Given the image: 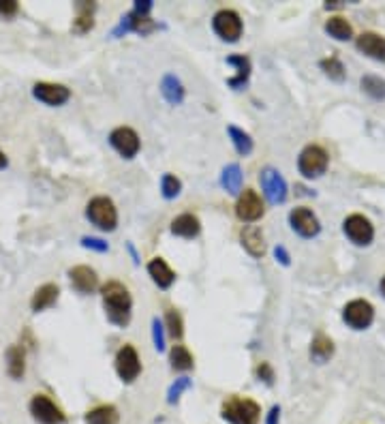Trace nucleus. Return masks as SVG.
Listing matches in <instances>:
<instances>
[{"label":"nucleus","instance_id":"nucleus-1","mask_svg":"<svg viewBox=\"0 0 385 424\" xmlns=\"http://www.w3.org/2000/svg\"><path fill=\"white\" fill-rule=\"evenodd\" d=\"M101 291L109 322L124 328L131 322V296H128V289L118 281H109L107 285H103Z\"/></svg>","mask_w":385,"mask_h":424},{"label":"nucleus","instance_id":"nucleus-2","mask_svg":"<svg viewBox=\"0 0 385 424\" xmlns=\"http://www.w3.org/2000/svg\"><path fill=\"white\" fill-rule=\"evenodd\" d=\"M223 418L229 424H257L259 422V405L250 399H242V397H229L223 403L221 410Z\"/></svg>","mask_w":385,"mask_h":424},{"label":"nucleus","instance_id":"nucleus-3","mask_svg":"<svg viewBox=\"0 0 385 424\" xmlns=\"http://www.w3.org/2000/svg\"><path fill=\"white\" fill-rule=\"evenodd\" d=\"M86 216L103 232H114L118 225V210L109 197H95L90 199L86 208Z\"/></svg>","mask_w":385,"mask_h":424},{"label":"nucleus","instance_id":"nucleus-4","mask_svg":"<svg viewBox=\"0 0 385 424\" xmlns=\"http://www.w3.org/2000/svg\"><path fill=\"white\" fill-rule=\"evenodd\" d=\"M327 163H329L327 153L321 148V146L310 144L300 153L298 168H300V174L304 178H319L327 170Z\"/></svg>","mask_w":385,"mask_h":424},{"label":"nucleus","instance_id":"nucleus-5","mask_svg":"<svg viewBox=\"0 0 385 424\" xmlns=\"http://www.w3.org/2000/svg\"><path fill=\"white\" fill-rule=\"evenodd\" d=\"M342 230L347 234V238L358 245V247H366V245H371L373 243V238H375V227L373 223L366 216L362 214H351V216H347L345 219V223H342Z\"/></svg>","mask_w":385,"mask_h":424},{"label":"nucleus","instance_id":"nucleus-6","mask_svg":"<svg viewBox=\"0 0 385 424\" xmlns=\"http://www.w3.org/2000/svg\"><path fill=\"white\" fill-rule=\"evenodd\" d=\"M345 324L353 330H364L369 328L375 320V309L369 300H351L342 311Z\"/></svg>","mask_w":385,"mask_h":424},{"label":"nucleus","instance_id":"nucleus-7","mask_svg":"<svg viewBox=\"0 0 385 424\" xmlns=\"http://www.w3.org/2000/svg\"><path fill=\"white\" fill-rule=\"evenodd\" d=\"M30 414L39 424H65V414L60 408L45 394H36L30 401Z\"/></svg>","mask_w":385,"mask_h":424},{"label":"nucleus","instance_id":"nucleus-8","mask_svg":"<svg viewBox=\"0 0 385 424\" xmlns=\"http://www.w3.org/2000/svg\"><path fill=\"white\" fill-rule=\"evenodd\" d=\"M214 32L221 36V39L225 41H237L240 39V34H242V20H240V15H237L235 11L231 9H223V11H218L214 15Z\"/></svg>","mask_w":385,"mask_h":424},{"label":"nucleus","instance_id":"nucleus-9","mask_svg":"<svg viewBox=\"0 0 385 424\" xmlns=\"http://www.w3.org/2000/svg\"><path fill=\"white\" fill-rule=\"evenodd\" d=\"M116 371L124 383H133L141 373V362L133 345H124L116 354Z\"/></svg>","mask_w":385,"mask_h":424},{"label":"nucleus","instance_id":"nucleus-10","mask_svg":"<svg viewBox=\"0 0 385 424\" xmlns=\"http://www.w3.org/2000/svg\"><path fill=\"white\" fill-rule=\"evenodd\" d=\"M259 182H261L264 195L268 197L270 204H283L287 199V182L277 170L266 168L259 176Z\"/></svg>","mask_w":385,"mask_h":424},{"label":"nucleus","instance_id":"nucleus-11","mask_svg":"<svg viewBox=\"0 0 385 424\" xmlns=\"http://www.w3.org/2000/svg\"><path fill=\"white\" fill-rule=\"evenodd\" d=\"M109 142H112L114 148L124 157V159H133L139 153V135L128 126H118L109 135Z\"/></svg>","mask_w":385,"mask_h":424},{"label":"nucleus","instance_id":"nucleus-12","mask_svg":"<svg viewBox=\"0 0 385 424\" xmlns=\"http://www.w3.org/2000/svg\"><path fill=\"white\" fill-rule=\"evenodd\" d=\"M289 223L291 227L296 230L300 236L304 238H313L321 232V225H319V219L313 214V210H308V208H296V210H291L289 214Z\"/></svg>","mask_w":385,"mask_h":424},{"label":"nucleus","instance_id":"nucleus-13","mask_svg":"<svg viewBox=\"0 0 385 424\" xmlns=\"http://www.w3.org/2000/svg\"><path fill=\"white\" fill-rule=\"evenodd\" d=\"M32 95L39 99L41 103L45 105H51V107H56V105H62L69 101L71 97V92L67 86L62 84H47V82H39V84H34L32 88Z\"/></svg>","mask_w":385,"mask_h":424},{"label":"nucleus","instance_id":"nucleus-14","mask_svg":"<svg viewBox=\"0 0 385 424\" xmlns=\"http://www.w3.org/2000/svg\"><path fill=\"white\" fill-rule=\"evenodd\" d=\"M235 214L240 216L242 221H257L259 216H264V204H261V197L257 195L255 191L246 189L240 199L235 204Z\"/></svg>","mask_w":385,"mask_h":424},{"label":"nucleus","instance_id":"nucleus-15","mask_svg":"<svg viewBox=\"0 0 385 424\" xmlns=\"http://www.w3.org/2000/svg\"><path fill=\"white\" fill-rule=\"evenodd\" d=\"M69 276H71V283L78 291L82 293H93L99 285V276L93 268L88 266H75L69 270Z\"/></svg>","mask_w":385,"mask_h":424},{"label":"nucleus","instance_id":"nucleus-16","mask_svg":"<svg viewBox=\"0 0 385 424\" xmlns=\"http://www.w3.org/2000/svg\"><path fill=\"white\" fill-rule=\"evenodd\" d=\"M358 49L364 52L366 56L385 63V36H381L377 32H364V34H360L358 36Z\"/></svg>","mask_w":385,"mask_h":424},{"label":"nucleus","instance_id":"nucleus-17","mask_svg":"<svg viewBox=\"0 0 385 424\" xmlns=\"http://www.w3.org/2000/svg\"><path fill=\"white\" fill-rule=\"evenodd\" d=\"M148 272L152 276V281L161 287V289H167L174 281H176V272L165 264L163 257H154V260L148 264Z\"/></svg>","mask_w":385,"mask_h":424},{"label":"nucleus","instance_id":"nucleus-18","mask_svg":"<svg viewBox=\"0 0 385 424\" xmlns=\"http://www.w3.org/2000/svg\"><path fill=\"white\" fill-rule=\"evenodd\" d=\"M58 285H54V283H45V285H41L39 289L34 291V296H32V300H30V306H32V311L34 313H39V311H45V309H49L54 302L58 300Z\"/></svg>","mask_w":385,"mask_h":424},{"label":"nucleus","instance_id":"nucleus-19","mask_svg":"<svg viewBox=\"0 0 385 424\" xmlns=\"http://www.w3.org/2000/svg\"><path fill=\"white\" fill-rule=\"evenodd\" d=\"M201 225H199V219L195 214H180L174 219V223H172V232L176 236H182V238H195L199 234Z\"/></svg>","mask_w":385,"mask_h":424},{"label":"nucleus","instance_id":"nucleus-20","mask_svg":"<svg viewBox=\"0 0 385 424\" xmlns=\"http://www.w3.org/2000/svg\"><path fill=\"white\" fill-rule=\"evenodd\" d=\"M7 371L13 379H22L24 371H26V354L20 345L9 347L7 352Z\"/></svg>","mask_w":385,"mask_h":424},{"label":"nucleus","instance_id":"nucleus-21","mask_svg":"<svg viewBox=\"0 0 385 424\" xmlns=\"http://www.w3.org/2000/svg\"><path fill=\"white\" fill-rule=\"evenodd\" d=\"M332 356H334V343H332V339L325 337V335H317L313 339V345H310V358H313L317 364H323Z\"/></svg>","mask_w":385,"mask_h":424},{"label":"nucleus","instance_id":"nucleus-22","mask_svg":"<svg viewBox=\"0 0 385 424\" xmlns=\"http://www.w3.org/2000/svg\"><path fill=\"white\" fill-rule=\"evenodd\" d=\"M242 245L253 257H261L266 253V243H264V234L259 227H246L242 232Z\"/></svg>","mask_w":385,"mask_h":424},{"label":"nucleus","instance_id":"nucleus-23","mask_svg":"<svg viewBox=\"0 0 385 424\" xmlns=\"http://www.w3.org/2000/svg\"><path fill=\"white\" fill-rule=\"evenodd\" d=\"M325 32H327L329 36H334L336 41H347V39H351V36H353L351 24L347 22L342 15L329 17V20L325 22Z\"/></svg>","mask_w":385,"mask_h":424},{"label":"nucleus","instance_id":"nucleus-24","mask_svg":"<svg viewBox=\"0 0 385 424\" xmlns=\"http://www.w3.org/2000/svg\"><path fill=\"white\" fill-rule=\"evenodd\" d=\"M221 184H223V189L231 195L240 193L242 191V170H240V165L237 163L227 165V168L223 170V176H221Z\"/></svg>","mask_w":385,"mask_h":424},{"label":"nucleus","instance_id":"nucleus-25","mask_svg":"<svg viewBox=\"0 0 385 424\" xmlns=\"http://www.w3.org/2000/svg\"><path fill=\"white\" fill-rule=\"evenodd\" d=\"M86 424H118V410L114 405H99L86 414Z\"/></svg>","mask_w":385,"mask_h":424},{"label":"nucleus","instance_id":"nucleus-26","mask_svg":"<svg viewBox=\"0 0 385 424\" xmlns=\"http://www.w3.org/2000/svg\"><path fill=\"white\" fill-rule=\"evenodd\" d=\"M161 90H163L165 99H167L172 105H178V103H182V99H185V88H182V84L176 76H165Z\"/></svg>","mask_w":385,"mask_h":424},{"label":"nucleus","instance_id":"nucleus-27","mask_svg":"<svg viewBox=\"0 0 385 424\" xmlns=\"http://www.w3.org/2000/svg\"><path fill=\"white\" fill-rule=\"evenodd\" d=\"M227 65H235V67H237V76L229 80V86L237 90L240 86L246 84V80H248V76H250V60H248L246 56H229V58H227Z\"/></svg>","mask_w":385,"mask_h":424},{"label":"nucleus","instance_id":"nucleus-28","mask_svg":"<svg viewBox=\"0 0 385 424\" xmlns=\"http://www.w3.org/2000/svg\"><path fill=\"white\" fill-rule=\"evenodd\" d=\"M227 133L231 135V142H233V146H235V150H237V153L244 155V157L253 153V140H250L248 133L242 131V129H237V126L229 124V126H227Z\"/></svg>","mask_w":385,"mask_h":424},{"label":"nucleus","instance_id":"nucleus-29","mask_svg":"<svg viewBox=\"0 0 385 424\" xmlns=\"http://www.w3.org/2000/svg\"><path fill=\"white\" fill-rule=\"evenodd\" d=\"M170 360L176 371H189V368H193V356L185 345H176L170 354Z\"/></svg>","mask_w":385,"mask_h":424},{"label":"nucleus","instance_id":"nucleus-30","mask_svg":"<svg viewBox=\"0 0 385 424\" xmlns=\"http://www.w3.org/2000/svg\"><path fill=\"white\" fill-rule=\"evenodd\" d=\"M93 13H95V5L93 3H78V20H75V28L78 32H86L93 28Z\"/></svg>","mask_w":385,"mask_h":424},{"label":"nucleus","instance_id":"nucleus-31","mask_svg":"<svg viewBox=\"0 0 385 424\" xmlns=\"http://www.w3.org/2000/svg\"><path fill=\"white\" fill-rule=\"evenodd\" d=\"M362 90L366 95H371L373 99L381 101L385 99V80L377 78V76H366L362 78Z\"/></svg>","mask_w":385,"mask_h":424},{"label":"nucleus","instance_id":"nucleus-32","mask_svg":"<svg viewBox=\"0 0 385 424\" xmlns=\"http://www.w3.org/2000/svg\"><path fill=\"white\" fill-rule=\"evenodd\" d=\"M321 69L325 71V76H329V78L336 80V82H342V80H345V67H342V63H340L336 56L321 60Z\"/></svg>","mask_w":385,"mask_h":424},{"label":"nucleus","instance_id":"nucleus-33","mask_svg":"<svg viewBox=\"0 0 385 424\" xmlns=\"http://www.w3.org/2000/svg\"><path fill=\"white\" fill-rule=\"evenodd\" d=\"M189 388H191V379H189V377H180V379H176V381L170 386V390H167V403H170V405L178 403V399L182 397V392L189 390Z\"/></svg>","mask_w":385,"mask_h":424},{"label":"nucleus","instance_id":"nucleus-34","mask_svg":"<svg viewBox=\"0 0 385 424\" xmlns=\"http://www.w3.org/2000/svg\"><path fill=\"white\" fill-rule=\"evenodd\" d=\"M161 189H163V195L167 197V199H174L180 195V189H182V184L176 176L172 174H165L163 176V184H161Z\"/></svg>","mask_w":385,"mask_h":424},{"label":"nucleus","instance_id":"nucleus-35","mask_svg":"<svg viewBox=\"0 0 385 424\" xmlns=\"http://www.w3.org/2000/svg\"><path fill=\"white\" fill-rule=\"evenodd\" d=\"M167 330H170V335L174 337V339H180L182 337V333H185V330H182V317H180V313L178 311H167Z\"/></svg>","mask_w":385,"mask_h":424},{"label":"nucleus","instance_id":"nucleus-36","mask_svg":"<svg viewBox=\"0 0 385 424\" xmlns=\"http://www.w3.org/2000/svg\"><path fill=\"white\" fill-rule=\"evenodd\" d=\"M152 339H154V347L159 352L165 349V333H163V324L159 322V317L152 320Z\"/></svg>","mask_w":385,"mask_h":424},{"label":"nucleus","instance_id":"nucleus-37","mask_svg":"<svg viewBox=\"0 0 385 424\" xmlns=\"http://www.w3.org/2000/svg\"><path fill=\"white\" fill-rule=\"evenodd\" d=\"M82 245L86 247V249H95V251H99V253H105L109 247H107V243H103L101 238H82Z\"/></svg>","mask_w":385,"mask_h":424},{"label":"nucleus","instance_id":"nucleus-38","mask_svg":"<svg viewBox=\"0 0 385 424\" xmlns=\"http://www.w3.org/2000/svg\"><path fill=\"white\" fill-rule=\"evenodd\" d=\"M257 377L264 379L268 386H272V383H274V371H272V366L266 364V362H261L259 366H257Z\"/></svg>","mask_w":385,"mask_h":424},{"label":"nucleus","instance_id":"nucleus-39","mask_svg":"<svg viewBox=\"0 0 385 424\" xmlns=\"http://www.w3.org/2000/svg\"><path fill=\"white\" fill-rule=\"evenodd\" d=\"M17 13V3H13V0H0V15H15Z\"/></svg>","mask_w":385,"mask_h":424},{"label":"nucleus","instance_id":"nucleus-40","mask_svg":"<svg viewBox=\"0 0 385 424\" xmlns=\"http://www.w3.org/2000/svg\"><path fill=\"white\" fill-rule=\"evenodd\" d=\"M274 255H277V260H279L283 266H289L291 257H289V253H287V249H285V247H277V249H274Z\"/></svg>","mask_w":385,"mask_h":424},{"label":"nucleus","instance_id":"nucleus-41","mask_svg":"<svg viewBox=\"0 0 385 424\" xmlns=\"http://www.w3.org/2000/svg\"><path fill=\"white\" fill-rule=\"evenodd\" d=\"M281 422V408L279 405H274V408L270 410L268 418H266V424H279Z\"/></svg>","mask_w":385,"mask_h":424},{"label":"nucleus","instance_id":"nucleus-42","mask_svg":"<svg viewBox=\"0 0 385 424\" xmlns=\"http://www.w3.org/2000/svg\"><path fill=\"white\" fill-rule=\"evenodd\" d=\"M150 9H152V3H150V0H137L133 11H137V13H141V15H148Z\"/></svg>","mask_w":385,"mask_h":424},{"label":"nucleus","instance_id":"nucleus-43","mask_svg":"<svg viewBox=\"0 0 385 424\" xmlns=\"http://www.w3.org/2000/svg\"><path fill=\"white\" fill-rule=\"evenodd\" d=\"M5 168H7V157L3 150H0V170H5Z\"/></svg>","mask_w":385,"mask_h":424},{"label":"nucleus","instance_id":"nucleus-44","mask_svg":"<svg viewBox=\"0 0 385 424\" xmlns=\"http://www.w3.org/2000/svg\"><path fill=\"white\" fill-rule=\"evenodd\" d=\"M381 291H383V296H385V276H383V281H381Z\"/></svg>","mask_w":385,"mask_h":424}]
</instances>
